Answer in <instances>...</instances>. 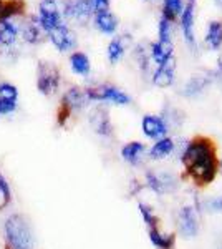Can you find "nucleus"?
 Listing matches in <instances>:
<instances>
[{
  "instance_id": "f257e3e1",
  "label": "nucleus",
  "mask_w": 222,
  "mask_h": 249,
  "mask_svg": "<svg viewBox=\"0 0 222 249\" xmlns=\"http://www.w3.org/2000/svg\"><path fill=\"white\" fill-rule=\"evenodd\" d=\"M183 163L189 178L197 186H207L216 179L217 173H219L216 144L212 143V140L205 138V136H196L186 144Z\"/></svg>"
},
{
  "instance_id": "f03ea898",
  "label": "nucleus",
  "mask_w": 222,
  "mask_h": 249,
  "mask_svg": "<svg viewBox=\"0 0 222 249\" xmlns=\"http://www.w3.org/2000/svg\"><path fill=\"white\" fill-rule=\"evenodd\" d=\"M5 239L7 248L9 249H34L35 248V238L32 232L30 223L23 214H12L7 218L5 226Z\"/></svg>"
},
{
  "instance_id": "7ed1b4c3",
  "label": "nucleus",
  "mask_w": 222,
  "mask_h": 249,
  "mask_svg": "<svg viewBox=\"0 0 222 249\" xmlns=\"http://www.w3.org/2000/svg\"><path fill=\"white\" fill-rule=\"evenodd\" d=\"M62 85V73H60V68L55 65L53 62H48V60H40L37 63V90L40 95L53 96L56 91L60 90Z\"/></svg>"
},
{
  "instance_id": "20e7f679",
  "label": "nucleus",
  "mask_w": 222,
  "mask_h": 249,
  "mask_svg": "<svg viewBox=\"0 0 222 249\" xmlns=\"http://www.w3.org/2000/svg\"><path fill=\"white\" fill-rule=\"evenodd\" d=\"M38 23L45 34H50L56 27L63 25L65 20L62 15V2L60 0H40L35 12Z\"/></svg>"
},
{
  "instance_id": "39448f33",
  "label": "nucleus",
  "mask_w": 222,
  "mask_h": 249,
  "mask_svg": "<svg viewBox=\"0 0 222 249\" xmlns=\"http://www.w3.org/2000/svg\"><path fill=\"white\" fill-rule=\"evenodd\" d=\"M62 15L65 23H68V25H78V27L86 25L93 18L90 0H63Z\"/></svg>"
},
{
  "instance_id": "423d86ee",
  "label": "nucleus",
  "mask_w": 222,
  "mask_h": 249,
  "mask_svg": "<svg viewBox=\"0 0 222 249\" xmlns=\"http://www.w3.org/2000/svg\"><path fill=\"white\" fill-rule=\"evenodd\" d=\"M85 91H86V96L90 102H108V103L120 105V107H126L131 103L130 95H126L123 90H120V88L115 85H110V83L88 87V88H85Z\"/></svg>"
},
{
  "instance_id": "0eeeda50",
  "label": "nucleus",
  "mask_w": 222,
  "mask_h": 249,
  "mask_svg": "<svg viewBox=\"0 0 222 249\" xmlns=\"http://www.w3.org/2000/svg\"><path fill=\"white\" fill-rule=\"evenodd\" d=\"M47 40V34L42 30L35 14H27L20 18V42L28 47H38Z\"/></svg>"
},
{
  "instance_id": "6e6552de",
  "label": "nucleus",
  "mask_w": 222,
  "mask_h": 249,
  "mask_svg": "<svg viewBox=\"0 0 222 249\" xmlns=\"http://www.w3.org/2000/svg\"><path fill=\"white\" fill-rule=\"evenodd\" d=\"M47 40L53 45L60 53H71L78 47V35L75 29L68 23L56 27L50 34H47Z\"/></svg>"
},
{
  "instance_id": "1a4fd4ad",
  "label": "nucleus",
  "mask_w": 222,
  "mask_h": 249,
  "mask_svg": "<svg viewBox=\"0 0 222 249\" xmlns=\"http://www.w3.org/2000/svg\"><path fill=\"white\" fill-rule=\"evenodd\" d=\"M20 18H0V53L18 50Z\"/></svg>"
},
{
  "instance_id": "9d476101",
  "label": "nucleus",
  "mask_w": 222,
  "mask_h": 249,
  "mask_svg": "<svg viewBox=\"0 0 222 249\" xmlns=\"http://www.w3.org/2000/svg\"><path fill=\"white\" fill-rule=\"evenodd\" d=\"M194 18H196V3L194 0H189L184 5L183 14L179 15V25L183 30L184 40L191 48H196V34H194Z\"/></svg>"
},
{
  "instance_id": "9b49d317",
  "label": "nucleus",
  "mask_w": 222,
  "mask_h": 249,
  "mask_svg": "<svg viewBox=\"0 0 222 249\" xmlns=\"http://www.w3.org/2000/svg\"><path fill=\"white\" fill-rule=\"evenodd\" d=\"M179 231L184 238H196L197 231H199V221H197L196 210L192 206H184L179 211Z\"/></svg>"
},
{
  "instance_id": "f8f14e48",
  "label": "nucleus",
  "mask_w": 222,
  "mask_h": 249,
  "mask_svg": "<svg viewBox=\"0 0 222 249\" xmlns=\"http://www.w3.org/2000/svg\"><path fill=\"white\" fill-rule=\"evenodd\" d=\"M90 126L96 135L110 136L113 133V124L108 115V110L103 107H96L90 113Z\"/></svg>"
},
{
  "instance_id": "ddd939ff",
  "label": "nucleus",
  "mask_w": 222,
  "mask_h": 249,
  "mask_svg": "<svg viewBox=\"0 0 222 249\" xmlns=\"http://www.w3.org/2000/svg\"><path fill=\"white\" fill-rule=\"evenodd\" d=\"M141 128L143 133L148 138H164V135L168 133V123L163 116L159 115H144L143 122H141Z\"/></svg>"
},
{
  "instance_id": "4468645a",
  "label": "nucleus",
  "mask_w": 222,
  "mask_h": 249,
  "mask_svg": "<svg viewBox=\"0 0 222 249\" xmlns=\"http://www.w3.org/2000/svg\"><path fill=\"white\" fill-rule=\"evenodd\" d=\"M176 67H177V60L174 57L169 58L166 63H163V65H157L154 73H153V83L159 88L171 87L172 83H174Z\"/></svg>"
},
{
  "instance_id": "2eb2a0df",
  "label": "nucleus",
  "mask_w": 222,
  "mask_h": 249,
  "mask_svg": "<svg viewBox=\"0 0 222 249\" xmlns=\"http://www.w3.org/2000/svg\"><path fill=\"white\" fill-rule=\"evenodd\" d=\"M146 181L148 186L157 195H166L176 188V179L168 173H146Z\"/></svg>"
},
{
  "instance_id": "dca6fc26",
  "label": "nucleus",
  "mask_w": 222,
  "mask_h": 249,
  "mask_svg": "<svg viewBox=\"0 0 222 249\" xmlns=\"http://www.w3.org/2000/svg\"><path fill=\"white\" fill-rule=\"evenodd\" d=\"M60 102H62L63 105H67L68 108H70L71 113H75V111L83 110V108L86 107L88 103H90V100H88L85 88L71 87V88H68L65 93H63V96H62V100H60Z\"/></svg>"
},
{
  "instance_id": "f3484780",
  "label": "nucleus",
  "mask_w": 222,
  "mask_h": 249,
  "mask_svg": "<svg viewBox=\"0 0 222 249\" xmlns=\"http://www.w3.org/2000/svg\"><path fill=\"white\" fill-rule=\"evenodd\" d=\"M91 22H93V27L103 35H115L120 27V20L111 10L102 12V14H95Z\"/></svg>"
},
{
  "instance_id": "a211bd4d",
  "label": "nucleus",
  "mask_w": 222,
  "mask_h": 249,
  "mask_svg": "<svg viewBox=\"0 0 222 249\" xmlns=\"http://www.w3.org/2000/svg\"><path fill=\"white\" fill-rule=\"evenodd\" d=\"M68 63H70V68L71 71H73L75 75H78V77H90L91 73V62H90V57H88L85 52L82 50H75L70 53V57H68Z\"/></svg>"
},
{
  "instance_id": "6ab92c4d",
  "label": "nucleus",
  "mask_w": 222,
  "mask_h": 249,
  "mask_svg": "<svg viewBox=\"0 0 222 249\" xmlns=\"http://www.w3.org/2000/svg\"><path fill=\"white\" fill-rule=\"evenodd\" d=\"M25 0H0V18H22L27 14Z\"/></svg>"
},
{
  "instance_id": "aec40b11",
  "label": "nucleus",
  "mask_w": 222,
  "mask_h": 249,
  "mask_svg": "<svg viewBox=\"0 0 222 249\" xmlns=\"http://www.w3.org/2000/svg\"><path fill=\"white\" fill-rule=\"evenodd\" d=\"M149 55L154 60V63L163 65L169 58L174 57V45H172V42H161V40H157V42H153L149 45Z\"/></svg>"
},
{
  "instance_id": "412c9836",
  "label": "nucleus",
  "mask_w": 222,
  "mask_h": 249,
  "mask_svg": "<svg viewBox=\"0 0 222 249\" xmlns=\"http://www.w3.org/2000/svg\"><path fill=\"white\" fill-rule=\"evenodd\" d=\"M204 42L211 50H219L222 47V20H211L209 22Z\"/></svg>"
},
{
  "instance_id": "4be33fe9",
  "label": "nucleus",
  "mask_w": 222,
  "mask_h": 249,
  "mask_svg": "<svg viewBox=\"0 0 222 249\" xmlns=\"http://www.w3.org/2000/svg\"><path fill=\"white\" fill-rule=\"evenodd\" d=\"M143 153H144V144L141 142H131L121 148V156H123V160L133 164V166L141 163Z\"/></svg>"
},
{
  "instance_id": "5701e85b",
  "label": "nucleus",
  "mask_w": 222,
  "mask_h": 249,
  "mask_svg": "<svg viewBox=\"0 0 222 249\" xmlns=\"http://www.w3.org/2000/svg\"><path fill=\"white\" fill-rule=\"evenodd\" d=\"M124 52H126V45H124V40L123 37H115L110 40L106 47V57H108V62L111 65H116L121 58L124 57Z\"/></svg>"
},
{
  "instance_id": "b1692460",
  "label": "nucleus",
  "mask_w": 222,
  "mask_h": 249,
  "mask_svg": "<svg viewBox=\"0 0 222 249\" xmlns=\"http://www.w3.org/2000/svg\"><path fill=\"white\" fill-rule=\"evenodd\" d=\"M172 150H174V142L171 138H168V136H164V138H159L154 143V146L149 151V156L153 160H163L171 155Z\"/></svg>"
},
{
  "instance_id": "393cba45",
  "label": "nucleus",
  "mask_w": 222,
  "mask_h": 249,
  "mask_svg": "<svg viewBox=\"0 0 222 249\" xmlns=\"http://www.w3.org/2000/svg\"><path fill=\"white\" fill-rule=\"evenodd\" d=\"M184 5V0H163V18H166L172 23L183 14Z\"/></svg>"
},
{
  "instance_id": "a878e982",
  "label": "nucleus",
  "mask_w": 222,
  "mask_h": 249,
  "mask_svg": "<svg viewBox=\"0 0 222 249\" xmlns=\"http://www.w3.org/2000/svg\"><path fill=\"white\" fill-rule=\"evenodd\" d=\"M149 239L159 249H172L176 243L174 234H161L157 228H149Z\"/></svg>"
},
{
  "instance_id": "bb28decb",
  "label": "nucleus",
  "mask_w": 222,
  "mask_h": 249,
  "mask_svg": "<svg viewBox=\"0 0 222 249\" xmlns=\"http://www.w3.org/2000/svg\"><path fill=\"white\" fill-rule=\"evenodd\" d=\"M209 82H211V78H209V77H192V78L189 80V82L184 85V88H183V95H186V96L199 95L201 91H203L204 88L209 85Z\"/></svg>"
},
{
  "instance_id": "cd10ccee",
  "label": "nucleus",
  "mask_w": 222,
  "mask_h": 249,
  "mask_svg": "<svg viewBox=\"0 0 222 249\" xmlns=\"http://www.w3.org/2000/svg\"><path fill=\"white\" fill-rule=\"evenodd\" d=\"M12 201V193H10V186L7 183L5 176L0 173V211L3 208H7Z\"/></svg>"
},
{
  "instance_id": "c85d7f7f",
  "label": "nucleus",
  "mask_w": 222,
  "mask_h": 249,
  "mask_svg": "<svg viewBox=\"0 0 222 249\" xmlns=\"http://www.w3.org/2000/svg\"><path fill=\"white\" fill-rule=\"evenodd\" d=\"M135 57H136V60H138V67L144 71V73H146V71L149 70V62H151L149 50H146L144 45H138L135 50Z\"/></svg>"
},
{
  "instance_id": "c756f323",
  "label": "nucleus",
  "mask_w": 222,
  "mask_h": 249,
  "mask_svg": "<svg viewBox=\"0 0 222 249\" xmlns=\"http://www.w3.org/2000/svg\"><path fill=\"white\" fill-rule=\"evenodd\" d=\"M18 96L20 91L17 85H14L12 82H0V98L18 100Z\"/></svg>"
},
{
  "instance_id": "7c9ffc66",
  "label": "nucleus",
  "mask_w": 222,
  "mask_h": 249,
  "mask_svg": "<svg viewBox=\"0 0 222 249\" xmlns=\"http://www.w3.org/2000/svg\"><path fill=\"white\" fill-rule=\"evenodd\" d=\"M139 211H141V216H143L144 223L148 224V228H157V223H159V219H157V216L154 214L153 208H149L148 204L141 203L139 204Z\"/></svg>"
},
{
  "instance_id": "2f4dec72",
  "label": "nucleus",
  "mask_w": 222,
  "mask_h": 249,
  "mask_svg": "<svg viewBox=\"0 0 222 249\" xmlns=\"http://www.w3.org/2000/svg\"><path fill=\"white\" fill-rule=\"evenodd\" d=\"M172 23L169 20L161 17L159 20V27H157V37H159L161 42H172L171 35H172Z\"/></svg>"
},
{
  "instance_id": "473e14b6",
  "label": "nucleus",
  "mask_w": 222,
  "mask_h": 249,
  "mask_svg": "<svg viewBox=\"0 0 222 249\" xmlns=\"http://www.w3.org/2000/svg\"><path fill=\"white\" fill-rule=\"evenodd\" d=\"M18 110V100L0 98V116H10L17 113Z\"/></svg>"
},
{
  "instance_id": "72a5a7b5",
  "label": "nucleus",
  "mask_w": 222,
  "mask_h": 249,
  "mask_svg": "<svg viewBox=\"0 0 222 249\" xmlns=\"http://www.w3.org/2000/svg\"><path fill=\"white\" fill-rule=\"evenodd\" d=\"M90 5H91L93 15L102 14V12L111 10V0H90Z\"/></svg>"
},
{
  "instance_id": "f704fd0d",
  "label": "nucleus",
  "mask_w": 222,
  "mask_h": 249,
  "mask_svg": "<svg viewBox=\"0 0 222 249\" xmlns=\"http://www.w3.org/2000/svg\"><path fill=\"white\" fill-rule=\"evenodd\" d=\"M211 208H212L214 211H222V198L216 199V201H212L211 203Z\"/></svg>"
},
{
  "instance_id": "c9c22d12",
  "label": "nucleus",
  "mask_w": 222,
  "mask_h": 249,
  "mask_svg": "<svg viewBox=\"0 0 222 249\" xmlns=\"http://www.w3.org/2000/svg\"><path fill=\"white\" fill-rule=\"evenodd\" d=\"M216 73L222 78V57L219 58V62H217V71H216Z\"/></svg>"
},
{
  "instance_id": "e433bc0d",
  "label": "nucleus",
  "mask_w": 222,
  "mask_h": 249,
  "mask_svg": "<svg viewBox=\"0 0 222 249\" xmlns=\"http://www.w3.org/2000/svg\"><path fill=\"white\" fill-rule=\"evenodd\" d=\"M221 170H222V166H221Z\"/></svg>"
},
{
  "instance_id": "4c0bfd02",
  "label": "nucleus",
  "mask_w": 222,
  "mask_h": 249,
  "mask_svg": "<svg viewBox=\"0 0 222 249\" xmlns=\"http://www.w3.org/2000/svg\"><path fill=\"white\" fill-rule=\"evenodd\" d=\"M221 249H222V248H221Z\"/></svg>"
}]
</instances>
